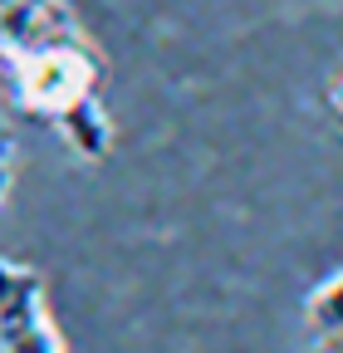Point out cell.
Instances as JSON below:
<instances>
[{
	"label": "cell",
	"mask_w": 343,
	"mask_h": 353,
	"mask_svg": "<svg viewBox=\"0 0 343 353\" xmlns=\"http://www.w3.org/2000/svg\"><path fill=\"white\" fill-rule=\"evenodd\" d=\"M0 348L6 353H64L69 348V334L54 319L45 275L15 255H0Z\"/></svg>",
	"instance_id": "2"
},
{
	"label": "cell",
	"mask_w": 343,
	"mask_h": 353,
	"mask_svg": "<svg viewBox=\"0 0 343 353\" xmlns=\"http://www.w3.org/2000/svg\"><path fill=\"white\" fill-rule=\"evenodd\" d=\"M108 54L74 0H0V94L79 157L103 162L113 148Z\"/></svg>",
	"instance_id": "1"
},
{
	"label": "cell",
	"mask_w": 343,
	"mask_h": 353,
	"mask_svg": "<svg viewBox=\"0 0 343 353\" xmlns=\"http://www.w3.org/2000/svg\"><path fill=\"white\" fill-rule=\"evenodd\" d=\"M304 334L314 348L343 353V265L304 294Z\"/></svg>",
	"instance_id": "3"
},
{
	"label": "cell",
	"mask_w": 343,
	"mask_h": 353,
	"mask_svg": "<svg viewBox=\"0 0 343 353\" xmlns=\"http://www.w3.org/2000/svg\"><path fill=\"white\" fill-rule=\"evenodd\" d=\"M324 108H329V118L343 128V59L324 74Z\"/></svg>",
	"instance_id": "4"
},
{
	"label": "cell",
	"mask_w": 343,
	"mask_h": 353,
	"mask_svg": "<svg viewBox=\"0 0 343 353\" xmlns=\"http://www.w3.org/2000/svg\"><path fill=\"white\" fill-rule=\"evenodd\" d=\"M10 182H15V138L0 123V201L10 196Z\"/></svg>",
	"instance_id": "5"
}]
</instances>
